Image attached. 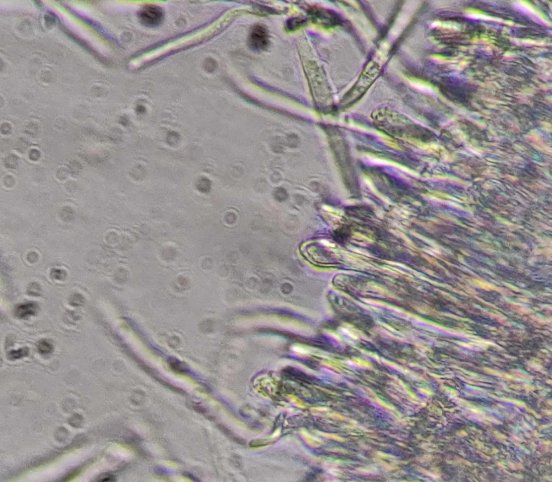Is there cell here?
Segmentation results:
<instances>
[{"mask_svg":"<svg viewBox=\"0 0 552 482\" xmlns=\"http://www.w3.org/2000/svg\"><path fill=\"white\" fill-rule=\"evenodd\" d=\"M307 12L313 22L324 27L335 26L340 21L334 12L318 6H311Z\"/></svg>","mask_w":552,"mask_h":482,"instance_id":"6da1fadb","label":"cell"},{"mask_svg":"<svg viewBox=\"0 0 552 482\" xmlns=\"http://www.w3.org/2000/svg\"><path fill=\"white\" fill-rule=\"evenodd\" d=\"M39 306L34 302L18 305L14 310V315L21 319H26L35 315L38 312Z\"/></svg>","mask_w":552,"mask_h":482,"instance_id":"5b68a950","label":"cell"},{"mask_svg":"<svg viewBox=\"0 0 552 482\" xmlns=\"http://www.w3.org/2000/svg\"><path fill=\"white\" fill-rule=\"evenodd\" d=\"M193 408L194 410L197 411L200 413H202V414L203 415H205L207 413L206 410L204 408H203L202 406L196 404L193 405Z\"/></svg>","mask_w":552,"mask_h":482,"instance_id":"9c48e42d","label":"cell"},{"mask_svg":"<svg viewBox=\"0 0 552 482\" xmlns=\"http://www.w3.org/2000/svg\"><path fill=\"white\" fill-rule=\"evenodd\" d=\"M37 349L42 354H49L53 350V345L47 340L40 341L37 345Z\"/></svg>","mask_w":552,"mask_h":482,"instance_id":"ba28073f","label":"cell"},{"mask_svg":"<svg viewBox=\"0 0 552 482\" xmlns=\"http://www.w3.org/2000/svg\"><path fill=\"white\" fill-rule=\"evenodd\" d=\"M307 20L303 18L292 17L288 20L285 24V29L287 31H294L303 27L306 24Z\"/></svg>","mask_w":552,"mask_h":482,"instance_id":"8992f818","label":"cell"},{"mask_svg":"<svg viewBox=\"0 0 552 482\" xmlns=\"http://www.w3.org/2000/svg\"><path fill=\"white\" fill-rule=\"evenodd\" d=\"M29 352V350L27 347H24L16 350H11L8 354V358L10 360H19L27 356Z\"/></svg>","mask_w":552,"mask_h":482,"instance_id":"52a82bcc","label":"cell"},{"mask_svg":"<svg viewBox=\"0 0 552 482\" xmlns=\"http://www.w3.org/2000/svg\"><path fill=\"white\" fill-rule=\"evenodd\" d=\"M139 18L141 22L147 26H157L163 18V12L155 6H146L140 12Z\"/></svg>","mask_w":552,"mask_h":482,"instance_id":"3957f363","label":"cell"},{"mask_svg":"<svg viewBox=\"0 0 552 482\" xmlns=\"http://www.w3.org/2000/svg\"><path fill=\"white\" fill-rule=\"evenodd\" d=\"M248 45L255 51L266 49L269 45V35L267 28L261 24H257L250 31Z\"/></svg>","mask_w":552,"mask_h":482,"instance_id":"7a4b0ae2","label":"cell"},{"mask_svg":"<svg viewBox=\"0 0 552 482\" xmlns=\"http://www.w3.org/2000/svg\"><path fill=\"white\" fill-rule=\"evenodd\" d=\"M338 148H340V151L341 153L338 154V162L341 167V170L343 174L347 175V174L350 175L353 174L354 172L353 170L352 163L350 161V158L349 153L348 152V146L346 142H345L343 139H341L338 140Z\"/></svg>","mask_w":552,"mask_h":482,"instance_id":"277c9868","label":"cell"}]
</instances>
